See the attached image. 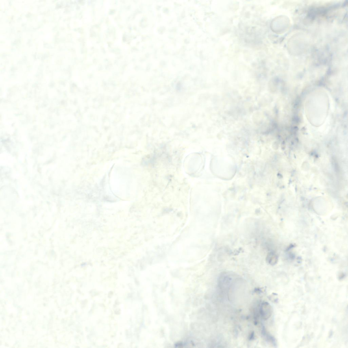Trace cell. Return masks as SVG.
<instances>
[{"mask_svg":"<svg viewBox=\"0 0 348 348\" xmlns=\"http://www.w3.org/2000/svg\"><path fill=\"white\" fill-rule=\"evenodd\" d=\"M260 312L262 318L266 320L270 317L272 312L271 306L267 302L262 303L260 306Z\"/></svg>","mask_w":348,"mask_h":348,"instance_id":"1","label":"cell"},{"mask_svg":"<svg viewBox=\"0 0 348 348\" xmlns=\"http://www.w3.org/2000/svg\"><path fill=\"white\" fill-rule=\"evenodd\" d=\"M262 336L266 339V340L272 344L274 346L277 345L275 339L271 335L267 333L264 326H262Z\"/></svg>","mask_w":348,"mask_h":348,"instance_id":"2","label":"cell"},{"mask_svg":"<svg viewBox=\"0 0 348 348\" xmlns=\"http://www.w3.org/2000/svg\"><path fill=\"white\" fill-rule=\"evenodd\" d=\"M277 257L272 253H270L267 254L266 260L267 262L270 264L273 265L275 264L277 261Z\"/></svg>","mask_w":348,"mask_h":348,"instance_id":"3","label":"cell"},{"mask_svg":"<svg viewBox=\"0 0 348 348\" xmlns=\"http://www.w3.org/2000/svg\"><path fill=\"white\" fill-rule=\"evenodd\" d=\"M254 332H252L250 336L249 339L250 340H253L254 338Z\"/></svg>","mask_w":348,"mask_h":348,"instance_id":"4","label":"cell"}]
</instances>
